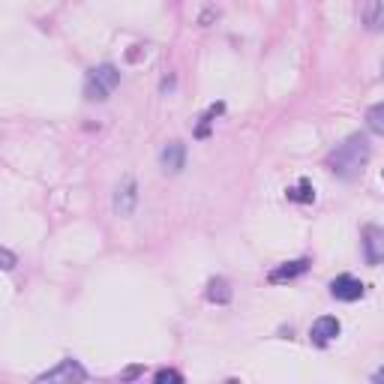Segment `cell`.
Masks as SVG:
<instances>
[{
  "label": "cell",
  "instance_id": "obj_1",
  "mask_svg": "<svg viewBox=\"0 0 384 384\" xmlns=\"http://www.w3.org/2000/svg\"><path fill=\"white\" fill-rule=\"evenodd\" d=\"M366 162H369V142L361 132L349 135L342 145L330 150L324 159V165L339 177V181H354V177L366 169Z\"/></svg>",
  "mask_w": 384,
  "mask_h": 384
},
{
  "label": "cell",
  "instance_id": "obj_2",
  "mask_svg": "<svg viewBox=\"0 0 384 384\" xmlns=\"http://www.w3.org/2000/svg\"><path fill=\"white\" fill-rule=\"evenodd\" d=\"M120 84V69L114 63H102L84 75V99L87 102H106L114 87Z\"/></svg>",
  "mask_w": 384,
  "mask_h": 384
},
{
  "label": "cell",
  "instance_id": "obj_3",
  "mask_svg": "<svg viewBox=\"0 0 384 384\" xmlns=\"http://www.w3.org/2000/svg\"><path fill=\"white\" fill-rule=\"evenodd\" d=\"M48 381L51 384H55V381H67V384L87 381V369L79 361H72V357H63L57 366H51V369H45V373L36 375V384H48Z\"/></svg>",
  "mask_w": 384,
  "mask_h": 384
},
{
  "label": "cell",
  "instance_id": "obj_4",
  "mask_svg": "<svg viewBox=\"0 0 384 384\" xmlns=\"http://www.w3.org/2000/svg\"><path fill=\"white\" fill-rule=\"evenodd\" d=\"M363 283L357 276H351V273H342V276H337L334 283H330V294H334L337 300H342V303H354V300H361L363 298Z\"/></svg>",
  "mask_w": 384,
  "mask_h": 384
},
{
  "label": "cell",
  "instance_id": "obj_5",
  "mask_svg": "<svg viewBox=\"0 0 384 384\" xmlns=\"http://www.w3.org/2000/svg\"><path fill=\"white\" fill-rule=\"evenodd\" d=\"M363 259H366V264L384 261V228H378V225L363 228Z\"/></svg>",
  "mask_w": 384,
  "mask_h": 384
},
{
  "label": "cell",
  "instance_id": "obj_6",
  "mask_svg": "<svg viewBox=\"0 0 384 384\" xmlns=\"http://www.w3.org/2000/svg\"><path fill=\"white\" fill-rule=\"evenodd\" d=\"M135 204H138V183L132 177H123V183L114 192V210L120 216H132L135 213Z\"/></svg>",
  "mask_w": 384,
  "mask_h": 384
},
{
  "label": "cell",
  "instance_id": "obj_7",
  "mask_svg": "<svg viewBox=\"0 0 384 384\" xmlns=\"http://www.w3.org/2000/svg\"><path fill=\"white\" fill-rule=\"evenodd\" d=\"M159 165L165 174H181L186 165V145L183 142H169L159 153Z\"/></svg>",
  "mask_w": 384,
  "mask_h": 384
},
{
  "label": "cell",
  "instance_id": "obj_8",
  "mask_svg": "<svg viewBox=\"0 0 384 384\" xmlns=\"http://www.w3.org/2000/svg\"><path fill=\"white\" fill-rule=\"evenodd\" d=\"M339 330H342L339 318H334V315H322V318H315V324L310 327V339L324 349V345H330V342L339 337Z\"/></svg>",
  "mask_w": 384,
  "mask_h": 384
},
{
  "label": "cell",
  "instance_id": "obj_9",
  "mask_svg": "<svg viewBox=\"0 0 384 384\" xmlns=\"http://www.w3.org/2000/svg\"><path fill=\"white\" fill-rule=\"evenodd\" d=\"M306 271H310V259H298V261H286V264L273 267V271L267 273V279H271L273 286H279V283H291V279L303 276Z\"/></svg>",
  "mask_w": 384,
  "mask_h": 384
},
{
  "label": "cell",
  "instance_id": "obj_10",
  "mask_svg": "<svg viewBox=\"0 0 384 384\" xmlns=\"http://www.w3.org/2000/svg\"><path fill=\"white\" fill-rule=\"evenodd\" d=\"M361 18H363V28L366 30H373V33L381 30L384 28V4H381V0H366Z\"/></svg>",
  "mask_w": 384,
  "mask_h": 384
},
{
  "label": "cell",
  "instance_id": "obj_11",
  "mask_svg": "<svg viewBox=\"0 0 384 384\" xmlns=\"http://www.w3.org/2000/svg\"><path fill=\"white\" fill-rule=\"evenodd\" d=\"M208 300L210 303H220V306H225L228 300H232V286H228V279H222V276H213L210 283H208Z\"/></svg>",
  "mask_w": 384,
  "mask_h": 384
},
{
  "label": "cell",
  "instance_id": "obj_12",
  "mask_svg": "<svg viewBox=\"0 0 384 384\" xmlns=\"http://www.w3.org/2000/svg\"><path fill=\"white\" fill-rule=\"evenodd\" d=\"M286 198L288 201H298V204H312L315 201V189L310 181H300L298 186H288L286 189Z\"/></svg>",
  "mask_w": 384,
  "mask_h": 384
},
{
  "label": "cell",
  "instance_id": "obj_13",
  "mask_svg": "<svg viewBox=\"0 0 384 384\" xmlns=\"http://www.w3.org/2000/svg\"><path fill=\"white\" fill-rule=\"evenodd\" d=\"M366 126H369V132L384 138V102H378V106H373L366 111Z\"/></svg>",
  "mask_w": 384,
  "mask_h": 384
},
{
  "label": "cell",
  "instance_id": "obj_14",
  "mask_svg": "<svg viewBox=\"0 0 384 384\" xmlns=\"http://www.w3.org/2000/svg\"><path fill=\"white\" fill-rule=\"evenodd\" d=\"M153 381H157V384H165V381H183V375L177 373V369H159V373L153 375Z\"/></svg>",
  "mask_w": 384,
  "mask_h": 384
},
{
  "label": "cell",
  "instance_id": "obj_15",
  "mask_svg": "<svg viewBox=\"0 0 384 384\" xmlns=\"http://www.w3.org/2000/svg\"><path fill=\"white\" fill-rule=\"evenodd\" d=\"M0 261H4V271H12V267H16V255L4 247V249H0Z\"/></svg>",
  "mask_w": 384,
  "mask_h": 384
},
{
  "label": "cell",
  "instance_id": "obj_16",
  "mask_svg": "<svg viewBox=\"0 0 384 384\" xmlns=\"http://www.w3.org/2000/svg\"><path fill=\"white\" fill-rule=\"evenodd\" d=\"M373 381H375V384H384V366L378 369V373H373Z\"/></svg>",
  "mask_w": 384,
  "mask_h": 384
},
{
  "label": "cell",
  "instance_id": "obj_17",
  "mask_svg": "<svg viewBox=\"0 0 384 384\" xmlns=\"http://www.w3.org/2000/svg\"><path fill=\"white\" fill-rule=\"evenodd\" d=\"M138 373H142V369H138V366H132V369H126V375H123V378H135Z\"/></svg>",
  "mask_w": 384,
  "mask_h": 384
},
{
  "label": "cell",
  "instance_id": "obj_18",
  "mask_svg": "<svg viewBox=\"0 0 384 384\" xmlns=\"http://www.w3.org/2000/svg\"><path fill=\"white\" fill-rule=\"evenodd\" d=\"M381 177H384V174H381Z\"/></svg>",
  "mask_w": 384,
  "mask_h": 384
},
{
  "label": "cell",
  "instance_id": "obj_19",
  "mask_svg": "<svg viewBox=\"0 0 384 384\" xmlns=\"http://www.w3.org/2000/svg\"><path fill=\"white\" fill-rule=\"evenodd\" d=\"M381 69H384V67H381Z\"/></svg>",
  "mask_w": 384,
  "mask_h": 384
}]
</instances>
